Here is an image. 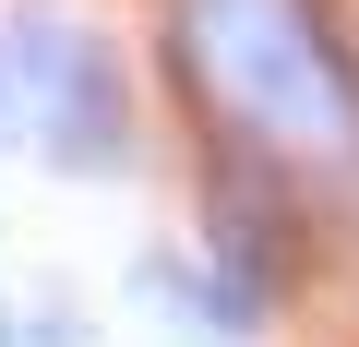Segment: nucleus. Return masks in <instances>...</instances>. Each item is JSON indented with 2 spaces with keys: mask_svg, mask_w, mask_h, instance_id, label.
Instances as JSON below:
<instances>
[{
  "mask_svg": "<svg viewBox=\"0 0 359 347\" xmlns=\"http://www.w3.org/2000/svg\"><path fill=\"white\" fill-rule=\"evenodd\" d=\"M180 72L264 168H359V60L311 0H180Z\"/></svg>",
  "mask_w": 359,
  "mask_h": 347,
  "instance_id": "nucleus-1",
  "label": "nucleus"
},
{
  "mask_svg": "<svg viewBox=\"0 0 359 347\" xmlns=\"http://www.w3.org/2000/svg\"><path fill=\"white\" fill-rule=\"evenodd\" d=\"M0 120H13V96H0Z\"/></svg>",
  "mask_w": 359,
  "mask_h": 347,
  "instance_id": "nucleus-3",
  "label": "nucleus"
},
{
  "mask_svg": "<svg viewBox=\"0 0 359 347\" xmlns=\"http://www.w3.org/2000/svg\"><path fill=\"white\" fill-rule=\"evenodd\" d=\"M0 96H13V132L60 168V180H120L144 156L120 36L96 13H72V0H25V13L0 25Z\"/></svg>",
  "mask_w": 359,
  "mask_h": 347,
  "instance_id": "nucleus-2",
  "label": "nucleus"
}]
</instances>
